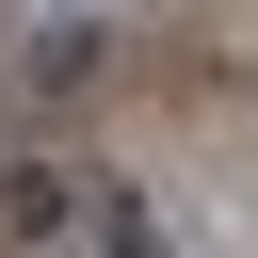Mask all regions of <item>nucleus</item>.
<instances>
[{"mask_svg":"<svg viewBox=\"0 0 258 258\" xmlns=\"http://www.w3.org/2000/svg\"><path fill=\"white\" fill-rule=\"evenodd\" d=\"M0 226H16V242H64V226H97V177H64V161H16V177H0Z\"/></svg>","mask_w":258,"mask_h":258,"instance_id":"f257e3e1","label":"nucleus"},{"mask_svg":"<svg viewBox=\"0 0 258 258\" xmlns=\"http://www.w3.org/2000/svg\"><path fill=\"white\" fill-rule=\"evenodd\" d=\"M97 64H113V32H97V16H48V32H32V64H16V81H32V97H81V81H97Z\"/></svg>","mask_w":258,"mask_h":258,"instance_id":"f03ea898","label":"nucleus"}]
</instances>
